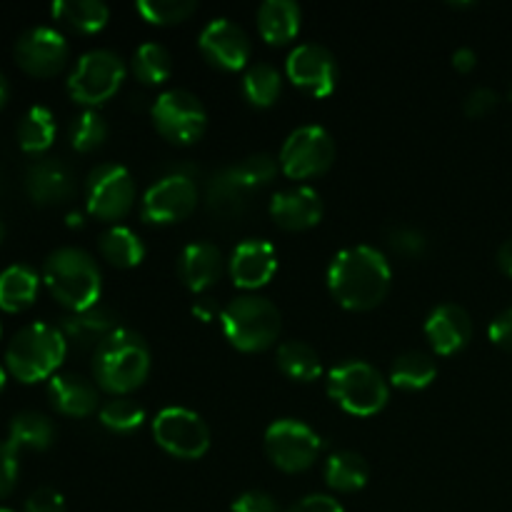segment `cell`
<instances>
[{"mask_svg":"<svg viewBox=\"0 0 512 512\" xmlns=\"http://www.w3.org/2000/svg\"><path fill=\"white\" fill-rule=\"evenodd\" d=\"M285 73L313 98H325L338 85V63L335 55L320 43H303L285 60Z\"/></svg>","mask_w":512,"mask_h":512,"instance_id":"cell-15","label":"cell"},{"mask_svg":"<svg viewBox=\"0 0 512 512\" xmlns=\"http://www.w3.org/2000/svg\"><path fill=\"white\" fill-rule=\"evenodd\" d=\"M53 18L78 33H98L108 25L110 8L103 0H58L53 3Z\"/></svg>","mask_w":512,"mask_h":512,"instance_id":"cell-29","label":"cell"},{"mask_svg":"<svg viewBox=\"0 0 512 512\" xmlns=\"http://www.w3.org/2000/svg\"><path fill=\"white\" fill-rule=\"evenodd\" d=\"M303 10L295 0H265L258 8V30L270 45H285L298 35Z\"/></svg>","mask_w":512,"mask_h":512,"instance_id":"cell-25","label":"cell"},{"mask_svg":"<svg viewBox=\"0 0 512 512\" xmlns=\"http://www.w3.org/2000/svg\"><path fill=\"white\" fill-rule=\"evenodd\" d=\"M150 375V348L135 330L118 328L93 350V378L100 390L118 395L133 393Z\"/></svg>","mask_w":512,"mask_h":512,"instance_id":"cell-2","label":"cell"},{"mask_svg":"<svg viewBox=\"0 0 512 512\" xmlns=\"http://www.w3.org/2000/svg\"><path fill=\"white\" fill-rule=\"evenodd\" d=\"M393 270L388 258L373 245H350L340 250L328 268V288L348 310H373L388 295Z\"/></svg>","mask_w":512,"mask_h":512,"instance_id":"cell-1","label":"cell"},{"mask_svg":"<svg viewBox=\"0 0 512 512\" xmlns=\"http://www.w3.org/2000/svg\"><path fill=\"white\" fill-rule=\"evenodd\" d=\"M498 265H500V270H503L505 275H510V278H512V238H508L503 245H500Z\"/></svg>","mask_w":512,"mask_h":512,"instance_id":"cell-49","label":"cell"},{"mask_svg":"<svg viewBox=\"0 0 512 512\" xmlns=\"http://www.w3.org/2000/svg\"><path fill=\"white\" fill-rule=\"evenodd\" d=\"M198 48L210 65L220 70H240L250 60V38L238 23L228 18H213L200 30Z\"/></svg>","mask_w":512,"mask_h":512,"instance_id":"cell-16","label":"cell"},{"mask_svg":"<svg viewBox=\"0 0 512 512\" xmlns=\"http://www.w3.org/2000/svg\"><path fill=\"white\" fill-rule=\"evenodd\" d=\"M370 468L363 455L353 450H338L325 460V483L338 493H355L368 485Z\"/></svg>","mask_w":512,"mask_h":512,"instance_id":"cell-28","label":"cell"},{"mask_svg":"<svg viewBox=\"0 0 512 512\" xmlns=\"http://www.w3.org/2000/svg\"><path fill=\"white\" fill-rule=\"evenodd\" d=\"M193 313L198 315V318L203 320V323H210V320H213L215 315H220V313H218V308H215L213 298H203V300H198V303L193 305Z\"/></svg>","mask_w":512,"mask_h":512,"instance_id":"cell-48","label":"cell"},{"mask_svg":"<svg viewBox=\"0 0 512 512\" xmlns=\"http://www.w3.org/2000/svg\"><path fill=\"white\" fill-rule=\"evenodd\" d=\"M135 205L133 175L125 165L103 163L90 170L85 180V208L93 218L113 220L125 218Z\"/></svg>","mask_w":512,"mask_h":512,"instance_id":"cell-11","label":"cell"},{"mask_svg":"<svg viewBox=\"0 0 512 512\" xmlns=\"http://www.w3.org/2000/svg\"><path fill=\"white\" fill-rule=\"evenodd\" d=\"M278 368L298 383H313L323 373L318 350L303 340H285L278 345Z\"/></svg>","mask_w":512,"mask_h":512,"instance_id":"cell-33","label":"cell"},{"mask_svg":"<svg viewBox=\"0 0 512 512\" xmlns=\"http://www.w3.org/2000/svg\"><path fill=\"white\" fill-rule=\"evenodd\" d=\"M15 63L33 78H53L68 63V40L50 25H35L15 40Z\"/></svg>","mask_w":512,"mask_h":512,"instance_id":"cell-14","label":"cell"},{"mask_svg":"<svg viewBox=\"0 0 512 512\" xmlns=\"http://www.w3.org/2000/svg\"><path fill=\"white\" fill-rule=\"evenodd\" d=\"M18 483V453L8 440H0V498L13 493Z\"/></svg>","mask_w":512,"mask_h":512,"instance_id":"cell-41","label":"cell"},{"mask_svg":"<svg viewBox=\"0 0 512 512\" xmlns=\"http://www.w3.org/2000/svg\"><path fill=\"white\" fill-rule=\"evenodd\" d=\"M425 338L438 355H453L473 338V320L468 310L455 303L438 305L425 320Z\"/></svg>","mask_w":512,"mask_h":512,"instance_id":"cell-20","label":"cell"},{"mask_svg":"<svg viewBox=\"0 0 512 512\" xmlns=\"http://www.w3.org/2000/svg\"><path fill=\"white\" fill-rule=\"evenodd\" d=\"M223 270V253H220L218 245L208 243V240H195V243L185 245L178 258L180 280L193 293H205L208 288H213L220 275H223Z\"/></svg>","mask_w":512,"mask_h":512,"instance_id":"cell-21","label":"cell"},{"mask_svg":"<svg viewBox=\"0 0 512 512\" xmlns=\"http://www.w3.org/2000/svg\"><path fill=\"white\" fill-rule=\"evenodd\" d=\"M233 512H280V508L273 495L263 493V490H248L235 498Z\"/></svg>","mask_w":512,"mask_h":512,"instance_id":"cell-43","label":"cell"},{"mask_svg":"<svg viewBox=\"0 0 512 512\" xmlns=\"http://www.w3.org/2000/svg\"><path fill=\"white\" fill-rule=\"evenodd\" d=\"M498 93H495L493 88H485V85H480V88H473L468 93V98H465L463 103V110L468 118H483V115H488L490 110L498 105Z\"/></svg>","mask_w":512,"mask_h":512,"instance_id":"cell-42","label":"cell"},{"mask_svg":"<svg viewBox=\"0 0 512 512\" xmlns=\"http://www.w3.org/2000/svg\"><path fill=\"white\" fill-rule=\"evenodd\" d=\"M130 70L145 85H158L173 75V55L160 43H143L130 60Z\"/></svg>","mask_w":512,"mask_h":512,"instance_id":"cell-35","label":"cell"},{"mask_svg":"<svg viewBox=\"0 0 512 512\" xmlns=\"http://www.w3.org/2000/svg\"><path fill=\"white\" fill-rule=\"evenodd\" d=\"M385 238H388L390 248L405 258H418L428 248V238H425L423 230L410 228V225H393V228H388Z\"/></svg>","mask_w":512,"mask_h":512,"instance_id":"cell-40","label":"cell"},{"mask_svg":"<svg viewBox=\"0 0 512 512\" xmlns=\"http://www.w3.org/2000/svg\"><path fill=\"white\" fill-rule=\"evenodd\" d=\"M150 115H153L155 130L175 145L195 143L203 138L208 128V110L203 100L185 88L160 93L150 108Z\"/></svg>","mask_w":512,"mask_h":512,"instance_id":"cell-8","label":"cell"},{"mask_svg":"<svg viewBox=\"0 0 512 512\" xmlns=\"http://www.w3.org/2000/svg\"><path fill=\"white\" fill-rule=\"evenodd\" d=\"M55 440V425L48 415L23 410L8 425V443L15 453L20 450H48Z\"/></svg>","mask_w":512,"mask_h":512,"instance_id":"cell-27","label":"cell"},{"mask_svg":"<svg viewBox=\"0 0 512 512\" xmlns=\"http://www.w3.org/2000/svg\"><path fill=\"white\" fill-rule=\"evenodd\" d=\"M478 65V53L473 48H458L453 53V68L460 73H470Z\"/></svg>","mask_w":512,"mask_h":512,"instance_id":"cell-47","label":"cell"},{"mask_svg":"<svg viewBox=\"0 0 512 512\" xmlns=\"http://www.w3.org/2000/svg\"><path fill=\"white\" fill-rule=\"evenodd\" d=\"M240 88H243L245 100L250 105H255V108H270L278 100L280 90H283V75H280V70L275 65L260 60V63L248 65Z\"/></svg>","mask_w":512,"mask_h":512,"instance_id":"cell-34","label":"cell"},{"mask_svg":"<svg viewBox=\"0 0 512 512\" xmlns=\"http://www.w3.org/2000/svg\"><path fill=\"white\" fill-rule=\"evenodd\" d=\"M270 218L275 220L278 228L290 230V233L308 230L323 218V198L318 195V190L308 188V185L285 188L270 200Z\"/></svg>","mask_w":512,"mask_h":512,"instance_id":"cell-18","label":"cell"},{"mask_svg":"<svg viewBox=\"0 0 512 512\" xmlns=\"http://www.w3.org/2000/svg\"><path fill=\"white\" fill-rule=\"evenodd\" d=\"M118 315L108 305H93V308L83 310V313H70L68 318H63V330L65 340L73 343L75 348L88 350L98 348L103 340H108L110 335L118 330Z\"/></svg>","mask_w":512,"mask_h":512,"instance_id":"cell-24","label":"cell"},{"mask_svg":"<svg viewBox=\"0 0 512 512\" xmlns=\"http://www.w3.org/2000/svg\"><path fill=\"white\" fill-rule=\"evenodd\" d=\"M320 435L308 423L295 418H280L265 430V455L283 473H303L318 460Z\"/></svg>","mask_w":512,"mask_h":512,"instance_id":"cell-9","label":"cell"},{"mask_svg":"<svg viewBox=\"0 0 512 512\" xmlns=\"http://www.w3.org/2000/svg\"><path fill=\"white\" fill-rule=\"evenodd\" d=\"M135 10L153 25H175L198 10L195 0H138Z\"/></svg>","mask_w":512,"mask_h":512,"instance_id":"cell-38","label":"cell"},{"mask_svg":"<svg viewBox=\"0 0 512 512\" xmlns=\"http://www.w3.org/2000/svg\"><path fill=\"white\" fill-rule=\"evenodd\" d=\"M43 283L70 313H83L100 303L103 275L93 255L80 248H58L43 263Z\"/></svg>","mask_w":512,"mask_h":512,"instance_id":"cell-3","label":"cell"},{"mask_svg":"<svg viewBox=\"0 0 512 512\" xmlns=\"http://www.w3.org/2000/svg\"><path fill=\"white\" fill-rule=\"evenodd\" d=\"M488 335L495 345H500V348L505 350H512V308L503 310V313L490 323Z\"/></svg>","mask_w":512,"mask_h":512,"instance_id":"cell-46","label":"cell"},{"mask_svg":"<svg viewBox=\"0 0 512 512\" xmlns=\"http://www.w3.org/2000/svg\"><path fill=\"white\" fill-rule=\"evenodd\" d=\"M5 383H8V373H5V365H0V393H3Z\"/></svg>","mask_w":512,"mask_h":512,"instance_id":"cell-51","label":"cell"},{"mask_svg":"<svg viewBox=\"0 0 512 512\" xmlns=\"http://www.w3.org/2000/svg\"><path fill=\"white\" fill-rule=\"evenodd\" d=\"M3 238H5V225L3 220H0V243H3Z\"/></svg>","mask_w":512,"mask_h":512,"instance_id":"cell-52","label":"cell"},{"mask_svg":"<svg viewBox=\"0 0 512 512\" xmlns=\"http://www.w3.org/2000/svg\"><path fill=\"white\" fill-rule=\"evenodd\" d=\"M25 190L35 205L65 203L75 193V178L60 158H38L25 170Z\"/></svg>","mask_w":512,"mask_h":512,"instance_id":"cell-19","label":"cell"},{"mask_svg":"<svg viewBox=\"0 0 512 512\" xmlns=\"http://www.w3.org/2000/svg\"><path fill=\"white\" fill-rule=\"evenodd\" d=\"M98 418L100 423H103L108 430H113V433H130V430L143 425L145 410L140 408L135 400H130L128 395H118V398L100 405Z\"/></svg>","mask_w":512,"mask_h":512,"instance_id":"cell-37","label":"cell"},{"mask_svg":"<svg viewBox=\"0 0 512 512\" xmlns=\"http://www.w3.org/2000/svg\"><path fill=\"white\" fill-rule=\"evenodd\" d=\"M328 395L345 413L368 418L388 405L390 385L375 365L348 360L328 373Z\"/></svg>","mask_w":512,"mask_h":512,"instance_id":"cell-6","label":"cell"},{"mask_svg":"<svg viewBox=\"0 0 512 512\" xmlns=\"http://www.w3.org/2000/svg\"><path fill=\"white\" fill-rule=\"evenodd\" d=\"M235 168H238V173L243 175V180L250 185V188L258 190L263 188V185L273 183L275 175H278L280 163L278 158H273V155L268 153H253L248 155V158L240 160Z\"/></svg>","mask_w":512,"mask_h":512,"instance_id":"cell-39","label":"cell"},{"mask_svg":"<svg viewBox=\"0 0 512 512\" xmlns=\"http://www.w3.org/2000/svg\"><path fill=\"white\" fill-rule=\"evenodd\" d=\"M25 512H65V500L58 490L38 488L25 500Z\"/></svg>","mask_w":512,"mask_h":512,"instance_id":"cell-44","label":"cell"},{"mask_svg":"<svg viewBox=\"0 0 512 512\" xmlns=\"http://www.w3.org/2000/svg\"><path fill=\"white\" fill-rule=\"evenodd\" d=\"M8 93H10V88H8V80H5V75L0 73V108H3V105H5V100H8Z\"/></svg>","mask_w":512,"mask_h":512,"instance_id":"cell-50","label":"cell"},{"mask_svg":"<svg viewBox=\"0 0 512 512\" xmlns=\"http://www.w3.org/2000/svg\"><path fill=\"white\" fill-rule=\"evenodd\" d=\"M195 205H198V185L193 175L185 170H173L145 190L140 213L148 223L170 225L188 218Z\"/></svg>","mask_w":512,"mask_h":512,"instance_id":"cell-13","label":"cell"},{"mask_svg":"<svg viewBox=\"0 0 512 512\" xmlns=\"http://www.w3.org/2000/svg\"><path fill=\"white\" fill-rule=\"evenodd\" d=\"M335 160V140L323 125H300L280 148V170L293 180L323 175Z\"/></svg>","mask_w":512,"mask_h":512,"instance_id":"cell-10","label":"cell"},{"mask_svg":"<svg viewBox=\"0 0 512 512\" xmlns=\"http://www.w3.org/2000/svg\"><path fill=\"white\" fill-rule=\"evenodd\" d=\"M40 275L30 265H8L0 273V310L23 313L35 303L40 290Z\"/></svg>","mask_w":512,"mask_h":512,"instance_id":"cell-26","label":"cell"},{"mask_svg":"<svg viewBox=\"0 0 512 512\" xmlns=\"http://www.w3.org/2000/svg\"><path fill=\"white\" fill-rule=\"evenodd\" d=\"M250 195L253 188L243 180V175L238 173L235 165L218 170L213 178L208 180V188H205V205H208L210 213L215 218L233 220L240 218L245 213L250 203Z\"/></svg>","mask_w":512,"mask_h":512,"instance_id":"cell-23","label":"cell"},{"mask_svg":"<svg viewBox=\"0 0 512 512\" xmlns=\"http://www.w3.org/2000/svg\"><path fill=\"white\" fill-rule=\"evenodd\" d=\"M153 438L165 453L180 460H198L210 448V430L198 413L170 405L153 418Z\"/></svg>","mask_w":512,"mask_h":512,"instance_id":"cell-12","label":"cell"},{"mask_svg":"<svg viewBox=\"0 0 512 512\" xmlns=\"http://www.w3.org/2000/svg\"><path fill=\"white\" fill-rule=\"evenodd\" d=\"M108 123L95 108H85L78 118L70 123V145L78 153H93L108 140Z\"/></svg>","mask_w":512,"mask_h":512,"instance_id":"cell-36","label":"cell"},{"mask_svg":"<svg viewBox=\"0 0 512 512\" xmlns=\"http://www.w3.org/2000/svg\"><path fill=\"white\" fill-rule=\"evenodd\" d=\"M275 270H278V253L273 243L263 238L243 240L228 260L230 278L243 290H258L268 285Z\"/></svg>","mask_w":512,"mask_h":512,"instance_id":"cell-17","label":"cell"},{"mask_svg":"<svg viewBox=\"0 0 512 512\" xmlns=\"http://www.w3.org/2000/svg\"><path fill=\"white\" fill-rule=\"evenodd\" d=\"M220 325L233 348L258 353L270 348L280 335V310L260 295H238L220 310Z\"/></svg>","mask_w":512,"mask_h":512,"instance_id":"cell-5","label":"cell"},{"mask_svg":"<svg viewBox=\"0 0 512 512\" xmlns=\"http://www.w3.org/2000/svg\"><path fill=\"white\" fill-rule=\"evenodd\" d=\"M68 353L63 330L50 323H30L13 335L5 350V370L20 383H40L58 375Z\"/></svg>","mask_w":512,"mask_h":512,"instance_id":"cell-4","label":"cell"},{"mask_svg":"<svg viewBox=\"0 0 512 512\" xmlns=\"http://www.w3.org/2000/svg\"><path fill=\"white\" fill-rule=\"evenodd\" d=\"M288 512H345L333 495H308L288 508Z\"/></svg>","mask_w":512,"mask_h":512,"instance_id":"cell-45","label":"cell"},{"mask_svg":"<svg viewBox=\"0 0 512 512\" xmlns=\"http://www.w3.org/2000/svg\"><path fill=\"white\" fill-rule=\"evenodd\" d=\"M0 335H3V328H0Z\"/></svg>","mask_w":512,"mask_h":512,"instance_id":"cell-54","label":"cell"},{"mask_svg":"<svg viewBox=\"0 0 512 512\" xmlns=\"http://www.w3.org/2000/svg\"><path fill=\"white\" fill-rule=\"evenodd\" d=\"M58 125H55L53 110L45 105H33L25 110V115L18 123V145L23 153L40 155L53 145Z\"/></svg>","mask_w":512,"mask_h":512,"instance_id":"cell-31","label":"cell"},{"mask_svg":"<svg viewBox=\"0 0 512 512\" xmlns=\"http://www.w3.org/2000/svg\"><path fill=\"white\" fill-rule=\"evenodd\" d=\"M0 512H13V510H8V508H0Z\"/></svg>","mask_w":512,"mask_h":512,"instance_id":"cell-53","label":"cell"},{"mask_svg":"<svg viewBox=\"0 0 512 512\" xmlns=\"http://www.w3.org/2000/svg\"><path fill=\"white\" fill-rule=\"evenodd\" d=\"M48 400L60 415L88 418L98 410V385L75 373H58L48 380Z\"/></svg>","mask_w":512,"mask_h":512,"instance_id":"cell-22","label":"cell"},{"mask_svg":"<svg viewBox=\"0 0 512 512\" xmlns=\"http://www.w3.org/2000/svg\"><path fill=\"white\" fill-rule=\"evenodd\" d=\"M438 375V363L423 350H408L390 365V383L400 390H423Z\"/></svg>","mask_w":512,"mask_h":512,"instance_id":"cell-32","label":"cell"},{"mask_svg":"<svg viewBox=\"0 0 512 512\" xmlns=\"http://www.w3.org/2000/svg\"><path fill=\"white\" fill-rule=\"evenodd\" d=\"M125 73H128V68L118 53L108 48L88 50L85 55H80V60L68 75L70 98L85 108H98L118 93Z\"/></svg>","mask_w":512,"mask_h":512,"instance_id":"cell-7","label":"cell"},{"mask_svg":"<svg viewBox=\"0 0 512 512\" xmlns=\"http://www.w3.org/2000/svg\"><path fill=\"white\" fill-rule=\"evenodd\" d=\"M98 250L115 268H135L145 258V243L125 225H113L98 238Z\"/></svg>","mask_w":512,"mask_h":512,"instance_id":"cell-30","label":"cell"}]
</instances>
